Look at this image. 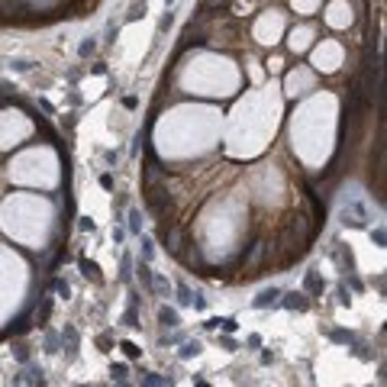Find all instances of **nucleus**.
Wrapping results in <instances>:
<instances>
[{
	"label": "nucleus",
	"mask_w": 387,
	"mask_h": 387,
	"mask_svg": "<svg viewBox=\"0 0 387 387\" xmlns=\"http://www.w3.org/2000/svg\"><path fill=\"white\" fill-rule=\"evenodd\" d=\"M142 387H174V381H171V378H162V374L142 371Z\"/></svg>",
	"instance_id": "nucleus-11"
},
{
	"label": "nucleus",
	"mask_w": 387,
	"mask_h": 387,
	"mask_svg": "<svg viewBox=\"0 0 387 387\" xmlns=\"http://www.w3.org/2000/svg\"><path fill=\"white\" fill-rule=\"evenodd\" d=\"M158 242L165 245V252H168V255H181V229H178V226H162Z\"/></svg>",
	"instance_id": "nucleus-2"
},
{
	"label": "nucleus",
	"mask_w": 387,
	"mask_h": 387,
	"mask_svg": "<svg viewBox=\"0 0 387 387\" xmlns=\"http://www.w3.org/2000/svg\"><path fill=\"white\" fill-rule=\"evenodd\" d=\"M265 255H268V242H252L248 252L242 255V268H248V274H252V268H258L265 262Z\"/></svg>",
	"instance_id": "nucleus-3"
},
{
	"label": "nucleus",
	"mask_w": 387,
	"mask_h": 387,
	"mask_svg": "<svg viewBox=\"0 0 387 387\" xmlns=\"http://www.w3.org/2000/svg\"><path fill=\"white\" fill-rule=\"evenodd\" d=\"M368 219H371V213H368L364 203L352 200V203L342 207V223H345V226H368Z\"/></svg>",
	"instance_id": "nucleus-1"
},
{
	"label": "nucleus",
	"mask_w": 387,
	"mask_h": 387,
	"mask_svg": "<svg viewBox=\"0 0 387 387\" xmlns=\"http://www.w3.org/2000/svg\"><path fill=\"white\" fill-rule=\"evenodd\" d=\"M281 307L284 310H307L310 307V300H307V294L303 290H290V294H281Z\"/></svg>",
	"instance_id": "nucleus-4"
},
{
	"label": "nucleus",
	"mask_w": 387,
	"mask_h": 387,
	"mask_svg": "<svg viewBox=\"0 0 387 387\" xmlns=\"http://www.w3.org/2000/svg\"><path fill=\"white\" fill-rule=\"evenodd\" d=\"M77 229H81V232H91V229H94V219L81 217V223H77Z\"/></svg>",
	"instance_id": "nucleus-37"
},
{
	"label": "nucleus",
	"mask_w": 387,
	"mask_h": 387,
	"mask_svg": "<svg viewBox=\"0 0 387 387\" xmlns=\"http://www.w3.org/2000/svg\"><path fill=\"white\" fill-rule=\"evenodd\" d=\"M100 187L103 191H113V174H100Z\"/></svg>",
	"instance_id": "nucleus-36"
},
{
	"label": "nucleus",
	"mask_w": 387,
	"mask_h": 387,
	"mask_svg": "<svg viewBox=\"0 0 387 387\" xmlns=\"http://www.w3.org/2000/svg\"><path fill=\"white\" fill-rule=\"evenodd\" d=\"M142 13H145V0H142V3L136 0V3H132V10H129V20H139Z\"/></svg>",
	"instance_id": "nucleus-30"
},
{
	"label": "nucleus",
	"mask_w": 387,
	"mask_h": 387,
	"mask_svg": "<svg viewBox=\"0 0 387 387\" xmlns=\"http://www.w3.org/2000/svg\"><path fill=\"white\" fill-rule=\"evenodd\" d=\"M303 294H323V278H319L316 271H307V278H303Z\"/></svg>",
	"instance_id": "nucleus-8"
},
{
	"label": "nucleus",
	"mask_w": 387,
	"mask_h": 387,
	"mask_svg": "<svg viewBox=\"0 0 387 387\" xmlns=\"http://www.w3.org/2000/svg\"><path fill=\"white\" fill-rule=\"evenodd\" d=\"M123 323L132 326V329H136V326H142L139 323V307H132V303H129V307H126V313H123Z\"/></svg>",
	"instance_id": "nucleus-16"
},
{
	"label": "nucleus",
	"mask_w": 387,
	"mask_h": 387,
	"mask_svg": "<svg viewBox=\"0 0 387 387\" xmlns=\"http://www.w3.org/2000/svg\"><path fill=\"white\" fill-rule=\"evenodd\" d=\"M371 239L378 242V245H384V242H387V232H384V229H381V226H378V229H371Z\"/></svg>",
	"instance_id": "nucleus-32"
},
{
	"label": "nucleus",
	"mask_w": 387,
	"mask_h": 387,
	"mask_svg": "<svg viewBox=\"0 0 387 387\" xmlns=\"http://www.w3.org/2000/svg\"><path fill=\"white\" fill-rule=\"evenodd\" d=\"M219 329H223L226 336H232V333H236V329H239V323H236V319H232V316H219Z\"/></svg>",
	"instance_id": "nucleus-23"
},
{
	"label": "nucleus",
	"mask_w": 387,
	"mask_h": 387,
	"mask_svg": "<svg viewBox=\"0 0 387 387\" xmlns=\"http://www.w3.org/2000/svg\"><path fill=\"white\" fill-rule=\"evenodd\" d=\"M48 316H52V300L48 297H42V310H39V326H46Z\"/></svg>",
	"instance_id": "nucleus-19"
},
{
	"label": "nucleus",
	"mask_w": 387,
	"mask_h": 387,
	"mask_svg": "<svg viewBox=\"0 0 387 387\" xmlns=\"http://www.w3.org/2000/svg\"><path fill=\"white\" fill-rule=\"evenodd\" d=\"M203 326H207V329H219V316H213V319H207V323H203Z\"/></svg>",
	"instance_id": "nucleus-43"
},
{
	"label": "nucleus",
	"mask_w": 387,
	"mask_h": 387,
	"mask_svg": "<svg viewBox=\"0 0 387 387\" xmlns=\"http://www.w3.org/2000/svg\"><path fill=\"white\" fill-rule=\"evenodd\" d=\"M10 68L20 71V74H26V71H32V62H26V58H16V62H10Z\"/></svg>",
	"instance_id": "nucleus-26"
},
{
	"label": "nucleus",
	"mask_w": 387,
	"mask_h": 387,
	"mask_svg": "<svg viewBox=\"0 0 387 387\" xmlns=\"http://www.w3.org/2000/svg\"><path fill=\"white\" fill-rule=\"evenodd\" d=\"M77 265H81V274H84V278H91L94 284H100V281H103L100 268H97V265H94L91 258H77Z\"/></svg>",
	"instance_id": "nucleus-7"
},
{
	"label": "nucleus",
	"mask_w": 387,
	"mask_h": 387,
	"mask_svg": "<svg viewBox=\"0 0 387 387\" xmlns=\"http://www.w3.org/2000/svg\"><path fill=\"white\" fill-rule=\"evenodd\" d=\"M29 316H23V319H16V326H10V333H16V336H23V333H29Z\"/></svg>",
	"instance_id": "nucleus-25"
},
{
	"label": "nucleus",
	"mask_w": 387,
	"mask_h": 387,
	"mask_svg": "<svg viewBox=\"0 0 387 387\" xmlns=\"http://www.w3.org/2000/svg\"><path fill=\"white\" fill-rule=\"evenodd\" d=\"M97 52V39H84V42H81V46H77V55H81V58H91V55Z\"/></svg>",
	"instance_id": "nucleus-15"
},
{
	"label": "nucleus",
	"mask_w": 387,
	"mask_h": 387,
	"mask_svg": "<svg viewBox=\"0 0 387 387\" xmlns=\"http://www.w3.org/2000/svg\"><path fill=\"white\" fill-rule=\"evenodd\" d=\"M132 278V258L123 255V265H120V281H129Z\"/></svg>",
	"instance_id": "nucleus-24"
},
{
	"label": "nucleus",
	"mask_w": 387,
	"mask_h": 387,
	"mask_svg": "<svg viewBox=\"0 0 387 387\" xmlns=\"http://www.w3.org/2000/svg\"><path fill=\"white\" fill-rule=\"evenodd\" d=\"M248 345H252V348H258V345H262V336H258V333H252V336H248Z\"/></svg>",
	"instance_id": "nucleus-39"
},
{
	"label": "nucleus",
	"mask_w": 387,
	"mask_h": 387,
	"mask_svg": "<svg viewBox=\"0 0 387 387\" xmlns=\"http://www.w3.org/2000/svg\"><path fill=\"white\" fill-rule=\"evenodd\" d=\"M197 387H210V384H207V381H200V384H197Z\"/></svg>",
	"instance_id": "nucleus-46"
},
{
	"label": "nucleus",
	"mask_w": 387,
	"mask_h": 387,
	"mask_svg": "<svg viewBox=\"0 0 387 387\" xmlns=\"http://www.w3.org/2000/svg\"><path fill=\"white\" fill-rule=\"evenodd\" d=\"M129 232H132V236H139V232H142V213H139V210H129Z\"/></svg>",
	"instance_id": "nucleus-18"
},
{
	"label": "nucleus",
	"mask_w": 387,
	"mask_h": 387,
	"mask_svg": "<svg viewBox=\"0 0 387 387\" xmlns=\"http://www.w3.org/2000/svg\"><path fill=\"white\" fill-rule=\"evenodd\" d=\"M197 355H200V342L197 339H184L181 342V358H184V362L187 358H197Z\"/></svg>",
	"instance_id": "nucleus-12"
},
{
	"label": "nucleus",
	"mask_w": 387,
	"mask_h": 387,
	"mask_svg": "<svg viewBox=\"0 0 387 387\" xmlns=\"http://www.w3.org/2000/svg\"><path fill=\"white\" fill-rule=\"evenodd\" d=\"M178 258L187 265V268H200V265H203V255L197 252V248H194V252H184V255H178Z\"/></svg>",
	"instance_id": "nucleus-14"
},
{
	"label": "nucleus",
	"mask_w": 387,
	"mask_h": 387,
	"mask_svg": "<svg viewBox=\"0 0 387 387\" xmlns=\"http://www.w3.org/2000/svg\"><path fill=\"white\" fill-rule=\"evenodd\" d=\"M13 387H29V381H26V374H16V378H13Z\"/></svg>",
	"instance_id": "nucleus-41"
},
{
	"label": "nucleus",
	"mask_w": 387,
	"mask_h": 387,
	"mask_svg": "<svg viewBox=\"0 0 387 387\" xmlns=\"http://www.w3.org/2000/svg\"><path fill=\"white\" fill-rule=\"evenodd\" d=\"M171 23H174V16H171V10H168V13H165V16H162V23H158V29H162V32H165V29H168V26H171Z\"/></svg>",
	"instance_id": "nucleus-35"
},
{
	"label": "nucleus",
	"mask_w": 387,
	"mask_h": 387,
	"mask_svg": "<svg viewBox=\"0 0 387 387\" xmlns=\"http://www.w3.org/2000/svg\"><path fill=\"white\" fill-rule=\"evenodd\" d=\"M158 323H162L165 329H178V326H181V316H178V310H171V307H162V310H158Z\"/></svg>",
	"instance_id": "nucleus-6"
},
{
	"label": "nucleus",
	"mask_w": 387,
	"mask_h": 387,
	"mask_svg": "<svg viewBox=\"0 0 387 387\" xmlns=\"http://www.w3.org/2000/svg\"><path fill=\"white\" fill-rule=\"evenodd\" d=\"M219 345H223L226 352H236V339H232V336H226V333L219 336Z\"/></svg>",
	"instance_id": "nucleus-31"
},
{
	"label": "nucleus",
	"mask_w": 387,
	"mask_h": 387,
	"mask_svg": "<svg viewBox=\"0 0 387 387\" xmlns=\"http://www.w3.org/2000/svg\"><path fill=\"white\" fill-rule=\"evenodd\" d=\"M116 387H129V384H126V381H116Z\"/></svg>",
	"instance_id": "nucleus-45"
},
{
	"label": "nucleus",
	"mask_w": 387,
	"mask_h": 387,
	"mask_svg": "<svg viewBox=\"0 0 387 387\" xmlns=\"http://www.w3.org/2000/svg\"><path fill=\"white\" fill-rule=\"evenodd\" d=\"M329 339L333 342H342V345H355V333H345V329H333V333H329Z\"/></svg>",
	"instance_id": "nucleus-13"
},
{
	"label": "nucleus",
	"mask_w": 387,
	"mask_h": 387,
	"mask_svg": "<svg viewBox=\"0 0 387 387\" xmlns=\"http://www.w3.org/2000/svg\"><path fill=\"white\" fill-rule=\"evenodd\" d=\"M152 255H155V245L148 239H142V262H152Z\"/></svg>",
	"instance_id": "nucleus-29"
},
{
	"label": "nucleus",
	"mask_w": 387,
	"mask_h": 387,
	"mask_svg": "<svg viewBox=\"0 0 387 387\" xmlns=\"http://www.w3.org/2000/svg\"><path fill=\"white\" fill-rule=\"evenodd\" d=\"M120 348H123V352H126L129 358H139V355H142V348L136 345V342H129V339H123V342H120Z\"/></svg>",
	"instance_id": "nucleus-22"
},
{
	"label": "nucleus",
	"mask_w": 387,
	"mask_h": 387,
	"mask_svg": "<svg viewBox=\"0 0 387 387\" xmlns=\"http://www.w3.org/2000/svg\"><path fill=\"white\" fill-rule=\"evenodd\" d=\"M97 342H100V348H103V352H110V345H113V336H110V333H103Z\"/></svg>",
	"instance_id": "nucleus-34"
},
{
	"label": "nucleus",
	"mask_w": 387,
	"mask_h": 387,
	"mask_svg": "<svg viewBox=\"0 0 387 387\" xmlns=\"http://www.w3.org/2000/svg\"><path fill=\"white\" fill-rule=\"evenodd\" d=\"M13 355H16V362L29 364V348H26V345H13Z\"/></svg>",
	"instance_id": "nucleus-27"
},
{
	"label": "nucleus",
	"mask_w": 387,
	"mask_h": 387,
	"mask_svg": "<svg viewBox=\"0 0 387 387\" xmlns=\"http://www.w3.org/2000/svg\"><path fill=\"white\" fill-rule=\"evenodd\" d=\"M348 300H352V297H348V290H345V287H339V303H342V307H348Z\"/></svg>",
	"instance_id": "nucleus-40"
},
{
	"label": "nucleus",
	"mask_w": 387,
	"mask_h": 387,
	"mask_svg": "<svg viewBox=\"0 0 387 387\" xmlns=\"http://www.w3.org/2000/svg\"><path fill=\"white\" fill-rule=\"evenodd\" d=\"M110 378L113 381H126L129 378V364H113V368H110Z\"/></svg>",
	"instance_id": "nucleus-21"
},
{
	"label": "nucleus",
	"mask_w": 387,
	"mask_h": 387,
	"mask_svg": "<svg viewBox=\"0 0 387 387\" xmlns=\"http://www.w3.org/2000/svg\"><path fill=\"white\" fill-rule=\"evenodd\" d=\"M126 239V229H123V226H116V229H113V242H116V245H120V242H123Z\"/></svg>",
	"instance_id": "nucleus-38"
},
{
	"label": "nucleus",
	"mask_w": 387,
	"mask_h": 387,
	"mask_svg": "<svg viewBox=\"0 0 387 387\" xmlns=\"http://www.w3.org/2000/svg\"><path fill=\"white\" fill-rule=\"evenodd\" d=\"M55 290V294L58 297H65V300H68V294H71V287H68V281H62V278H52V284H48Z\"/></svg>",
	"instance_id": "nucleus-17"
},
{
	"label": "nucleus",
	"mask_w": 387,
	"mask_h": 387,
	"mask_svg": "<svg viewBox=\"0 0 387 387\" xmlns=\"http://www.w3.org/2000/svg\"><path fill=\"white\" fill-rule=\"evenodd\" d=\"M46 352H48V355H55V352H58V336H55V333L46 336Z\"/></svg>",
	"instance_id": "nucleus-28"
},
{
	"label": "nucleus",
	"mask_w": 387,
	"mask_h": 387,
	"mask_svg": "<svg viewBox=\"0 0 387 387\" xmlns=\"http://www.w3.org/2000/svg\"><path fill=\"white\" fill-rule=\"evenodd\" d=\"M136 103H139L136 97H123V107H126V110H136Z\"/></svg>",
	"instance_id": "nucleus-42"
},
{
	"label": "nucleus",
	"mask_w": 387,
	"mask_h": 387,
	"mask_svg": "<svg viewBox=\"0 0 387 387\" xmlns=\"http://www.w3.org/2000/svg\"><path fill=\"white\" fill-rule=\"evenodd\" d=\"M191 307H194V310H207V297H200V294H194V300H191Z\"/></svg>",
	"instance_id": "nucleus-33"
},
{
	"label": "nucleus",
	"mask_w": 387,
	"mask_h": 387,
	"mask_svg": "<svg viewBox=\"0 0 387 387\" xmlns=\"http://www.w3.org/2000/svg\"><path fill=\"white\" fill-rule=\"evenodd\" d=\"M136 278H139V284L145 287V290H152L155 274H152V268H148V262H142V258H139V265H136Z\"/></svg>",
	"instance_id": "nucleus-9"
},
{
	"label": "nucleus",
	"mask_w": 387,
	"mask_h": 387,
	"mask_svg": "<svg viewBox=\"0 0 387 387\" xmlns=\"http://www.w3.org/2000/svg\"><path fill=\"white\" fill-rule=\"evenodd\" d=\"M274 362V352H262V364H271Z\"/></svg>",
	"instance_id": "nucleus-44"
},
{
	"label": "nucleus",
	"mask_w": 387,
	"mask_h": 387,
	"mask_svg": "<svg viewBox=\"0 0 387 387\" xmlns=\"http://www.w3.org/2000/svg\"><path fill=\"white\" fill-rule=\"evenodd\" d=\"M81 387H87V384H81Z\"/></svg>",
	"instance_id": "nucleus-47"
},
{
	"label": "nucleus",
	"mask_w": 387,
	"mask_h": 387,
	"mask_svg": "<svg viewBox=\"0 0 387 387\" xmlns=\"http://www.w3.org/2000/svg\"><path fill=\"white\" fill-rule=\"evenodd\" d=\"M62 342H68V355H77V345H81V336H77L74 326H65L62 333Z\"/></svg>",
	"instance_id": "nucleus-10"
},
{
	"label": "nucleus",
	"mask_w": 387,
	"mask_h": 387,
	"mask_svg": "<svg viewBox=\"0 0 387 387\" xmlns=\"http://www.w3.org/2000/svg\"><path fill=\"white\" fill-rule=\"evenodd\" d=\"M191 300H194L191 287H187V284H178V303H181V307H191Z\"/></svg>",
	"instance_id": "nucleus-20"
},
{
	"label": "nucleus",
	"mask_w": 387,
	"mask_h": 387,
	"mask_svg": "<svg viewBox=\"0 0 387 387\" xmlns=\"http://www.w3.org/2000/svg\"><path fill=\"white\" fill-rule=\"evenodd\" d=\"M278 300H281V290H278V287H265L262 294L252 300V307H255V310H268V307H274Z\"/></svg>",
	"instance_id": "nucleus-5"
}]
</instances>
